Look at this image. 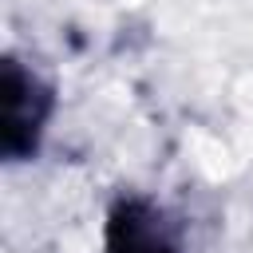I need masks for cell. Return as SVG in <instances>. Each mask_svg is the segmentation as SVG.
<instances>
[{"label":"cell","mask_w":253,"mask_h":253,"mask_svg":"<svg viewBox=\"0 0 253 253\" xmlns=\"http://www.w3.org/2000/svg\"><path fill=\"white\" fill-rule=\"evenodd\" d=\"M99 253H182V233L154 198L119 194L107 210Z\"/></svg>","instance_id":"2"},{"label":"cell","mask_w":253,"mask_h":253,"mask_svg":"<svg viewBox=\"0 0 253 253\" xmlns=\"http://www.w3.org/2000/svg\"><path fill=\"white\" fill-rule=\"evenodd\" d=\"M55 115V87L20 55L0 63V154L4 162H32Z\"/></svg>","instance_id":"1"}]
</instances>
